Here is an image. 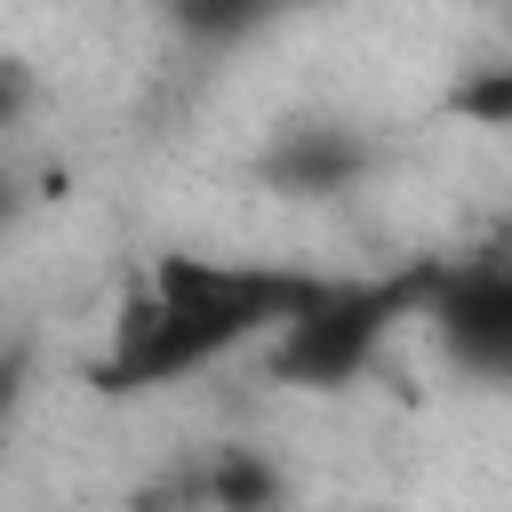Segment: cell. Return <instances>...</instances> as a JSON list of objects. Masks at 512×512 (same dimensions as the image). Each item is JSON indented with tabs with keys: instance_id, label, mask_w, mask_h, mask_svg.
Masks as SVG:
<instances>
[{
	"instance_id": "6da1fadb",
	"label": "cell",
	"mask_w": 512,
	"mask_h": 512,
	"mask_svg": "<svg viewBox=\"0 0 512 512\" xmlns=\"http://www.w3.org/2000/svg\"><path fill=\"white\" fill-rule=\"evenodd\" d=\"M328 272L304 264H264V256H160L112 312L104 352L88 360V384L128 400V392H168L184 376L224 368L248 344H272L320 288Z\"/></svg>"
},
{
	"instance_id": "7a4b0ae2",
	"label": "cell",
	"mask_w": 512,
	"mask_h": 512,
	"mask_svg": "<svg viewBox=\"0 0 512 512\" xmlns=\"http://www.w3.org/2000/svg\"><path fill=\"white\" fill-rule=\"evenodd\" d=\"M416 296H424V264L384 272V280H320L312 304L264 344V352H272V376L312 384V392L352 384V376L376 360V344H384L400 320H416Z\"/></svg>"
},
{
	"instance_id": "3957f363",
	"label": "cell",
	"mask_w": 512,
	"mask_h": 512,
	"mask_svg": "<svg viewBox=\"0 0 512 512\" xmlns=\"http://www.w3.org/2000/svg\"><path fill=\"white\" fill-rule=\"evenodd\" d=\"M416 320H432L440 352L464 376H480V384H504L512 376V264L496 248L456 256V264H424Z\"/></svg>"
},
{
	"instance_id": "277c9868",
	"label": "cell",
	"mask_w": 512,
	"mask_h": 512,
	"mask_svg": "<svg viewBox=\"0 0 512 512\" xmlns=\"http://www.w3.org/2000/svg\"><path fill=\"white\" fill-rule=\"evenodd\" d=\"M368 168H376V144L352 136V128H336V120H296V128H280V136L256 152V176H264L272 192H288V200L352 192Z\"/></svg>"
},
{
	"instance_id": "5b68a950",
	"label": "cell",
	"mask_w": 512,
	"mask_h": 512,
	"mask_svg": "<svg viewBox=\"0 0 512 512\" xmlns=\"http://www.w3.org/2000/svg\"><path fill=\"white\" fill-rule=\"evenodd\" d=\"M296 8H312V0H168L176 32H184V40H200V48L256 40V32H272L280 16H296Z\"/></svg>"
},
{
	"instance_id": "8992f818",
	"label": "cell",
	"mask_w": 512,
	"mask_h": 512,
	"mask_svg": "<svg viewBox=\"0 0 512 512\" xmlns=\"http://www.w3.org/2000/svg\"><path fill=\"white\" fill-rule=\"evenodd\" d=\"M160 496H184V504H272V496H280V480H272L248 448H216L200 472L168 480Z\"/></svg>"
},
{
	"instance_id": "52a82bcc",
	"label": "cell",
	"mask_w": 512,
	"mask_h": 512,
	"mask_svg": "<svg viewBox=\"0 0 512 512\" xmlns=\"http://www.w3.org/2000/svg\"><path fill=\"white\" fill-rule=\"evenodd\" d=\"M24 376H32V360H24V344H8L0 352V440H8L16 408H24Z\"/></svg>"
},
{
	"instance_id": "ba28073f",
	"label": "cell",
	"mask_w": 512,
	"mask_h": 512,
	"mask_svg": "<svg viewBox=\"0 0 512 512\" xmlns=\"http://www.w3.org/2000/svg\"><path fill=\"white\" fill-rule=\"evenodd\" d=\"M24 96H32V72H24L16 56H0V120H8V112H16Z\"/></svg>"
},
{
	"instance_id": "9c48e42d",
	"label": "cell",
	"mask_w": 512,
	"mask_h": 512,
	"mask_svg": "<svg viewBox=\"0 0 512 512\" xmlns=\"http://www.w3.org/2000/svg\"><path fill=\"white\" fill-rule=\"evenodd\" d=\"M16 208H24V192H16V176H0V232L16 224Z\"/></svg>"
}]
</instances>
